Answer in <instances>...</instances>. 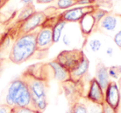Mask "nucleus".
Returning <instances> with one entry per match:
<instances>
[{
    "label": "nucleus",
    "instance_id": "obj_25",
    "mask_svg": "<svg viewBox=\"0 0 121 113\" xmlns=\"http://www.w3.org/2000/svg\"><path fill=\"white\" fill-rule=\"evenodd\" d=\"M96 0H78L76 6H91L95 5Z\"/></svg>",
    "mask_w": 121,
    "mask_h": 113
},
{
    "label": "nucleus",
    "instance_id": "obj_32",
    "mask_svg": "<svg viewBox=\"0 0 121 113\" xmlns=\"http://www.w3.org/2000/svg\"><path fill=\"white\" fill-rule=\"evenodd\" d=\"M118 86H119V92H120V95H121V76H120V78H119V84H118Z\"/></svg>",
    "mask_w": 121,
    "mask_h": 113
},
{
    "label": "nucleus",
    "instance_id": "obj_27",
    "mask_svg": "<svg viewBox=\"0 0 121 113\" xmlns=\"http://www.w3.org/2000/svg\"><path fill=\"white\" fill-rule=\"evenodd\" d=\"M12 107L9 106L7 103L0 105V113H11Z\"/></svg>",
    "mask_w": 121,
    "mask_h": 113
},
{
    "label": "nucleus",
    "instance_id": "obj_28",
    "mask_svg": "<svg viewBox=\"0 0 121 113\" xmlns=\"http://www.w3.org/2000/svg\"><path fill=\"white\" fill-rule=\"evenodd\" d=\"M62 40H63V43L65 44L66 45H70L71 43V40L70 38V36L67 35V34H65L62 37Z\"/></svg>",
    "mask_w": 121,
    "mask_h": 113
},
{
    "label": "nucleus",
    "instance_id": "obj_14",
    "mask_svg": "<svg viewBox=\"0 0 121 113\" xmlns=\"http://www.w3.org/2000/svg\"><path fill=\"white\" fill-rule=\"evenodd\" d=\"M80 25L81 32L84 37H87L92 32H95L96 27V22L92 12L86 14L78 22Z\"/></svg>",
    "mask_w": 121,
    "mask_h": 113
},
{
    "label": "nucleus",
    "instance_id": "obj_16",
    "mask_svg": "<svg viewBox=\"0 0 121 113\" xmlns=\"http://www.w3.org/2000/svg\"><path fill=\"white\" fill-rule=\"evenodd\" d=\"M66 24H67V22H65L62 19H60L59 17V14H58V18H57L56 22L54 24L53 28H52V36H53L54 44L57 43L60 40V37L62 36L63 30H64Z\"/></svg>",
    "mask_w": 121,
    "mask_h": 113
},
{
    "label": "nucleus",
    "instance_id": "obj_12",
    "mask_svg": "<svg viewBox=\"0 0 121 113\" xmlns=\"http://www.w3.org/2000/svg\"><path fill=\"white\" fill-rule=\"evenodd\" d=\"M50 67L51 72H52V78L60 83H65L66 81L71 80L70 76V71L67 69L65 68L63 65L56 61V60L47 63Z\"/></svg>",
    "mask_w": 121,
    "mask_h": 113
},
{
    "label": "nucleus",
    "instance_id": "obj_29",
    "mask_svg": "<svg viewBox=\"0 0 121 113\" xmlns=\"http://www.w3.org/2000/svg\"><path fill=\"white\" fill-rule=\"evenodd\" d=\"M36 2L39 4H49L56 2V0H36Z\"/></svg>",
    "mask_w": 121,
    "mask_h": 113
},
{
    "label": "nucleus",
    "instance_id": "obj_3",
    "mask_svg": "<svg viewBox=\"0 0 121 113\" xmlns=\"http://www.w3.org/2000/svg\"><path fill=\"white\" fill-rule=\"evenodd\" d=\"M6 103L12 108H29L37 111L28 87L21 77L14 79L9 84Z\"/></svg>",
    "mask_w": 121,
    "mask_h": 113
},
{
    "label": "nucleus",
    "instance_id": "obj_22",
    "mask_svg": "<svg viewBox=\"0 0 121 113\" xmlns=\"http://www.w3.org/2000/svg\"><path fill=\"white\" fill-rule=\"evenodd\" d=\"M89 47L91 49V50L92 52H98L99 50L101 49V41L99 40V39H92L89 41Z\"/></svg>",
    "mask_w": 121,
    "mask_h": 113
},
{
    "label": "nucleus",
    "instance_id": "obj_6",
    "mask_svg": "<svg viewBox=\"0 0 121 113\" xmlns=\"http://www.w3.org/2000/svg\"><path fill=\"white\" fill-rule=\"evenodd\" d=\"M119 30H121L120 14L109 12L96 24L95 32L110 35L117 33Z\"/></svg>",
    "mask_w": 121,
    "mask_h": 113
},
{
    "label": "nucleus",
    "instance_id": "obj_10",
    "mask_svg": "<svg viewBox=\"0 0 121 113\" xmlns=\"http://www.w3.org/2000/svg\"><path fill=\"white\" fill-rule=\"evenodd\" d=\"M81 82L75 83V82L69 80L65 83H62V89L64 91L65 96L69 102L70 106H72L76 101H79L81 97V87H80Z\"/></svg>",
    "mask_w": 121,
    "mask_h": 113
},
{
    "label": "nucleus",
    "instance_id": "obj_33",
    "mask_svg": "<svg viewBox=\"0 0 121 113\" xmlns=\"http://www.w3.org/2000/svg\"><path fill=\"white\" fill-rule=\"evenodd\" d=\"M4 6V2H3V0H0V9L2 8Z\"/></svg>",
    "mask_w": 121,
    "mask_h": 113
},
{
    "label": "nucleus",
    "instance_id": "obj_31",
    "mask_svg": "<svg viewBox=\"0 0 121 113\" xmlns=\"http://www.w3.org/2000/svg\"><path fill=\"white\" fill-rule=\"evenodd\" d=\"M113 54H114V49L112 47H108L106 49V55H109V56H112Z\"/></svg>",
    "mask_w": 121,
    "mask_h": 113
},
{
    "label": "nucleus",
    "instance_id": "obj_18",
    "mask_svg": "<svg viewBox=\"0 0 121 113\" xmlns=\"http://www.w3.org/2000/svg\"><path fill=\"white\" fill-rule=\"evenodd\" d=\"M77 1L78 0H56L55 6L53 7L56 8V10L66 11L76 6Z\"/></svg>",
    "mask_w": 121,
    "mask_h": 113
},
{
    "label": "nucleus",
    "instance_id": "obj_20",
    "mask_svg": "<svg viewBox=\"0 0 121 113\" xmlns=\"http://www.w3.org/2000/svg\"><path fill=\"white\" fill-rule=\"evenodd\" d=\"M108 73H109V78L113 79H119L121 76V66L115 65L108 68Z\"/></svg>",
    "mask_w": 121,
    "mask_h": 113
},
{
    "label": "nucleus",
    "instance_id": "obj_15",
    "mask_svg": "<svg viewBox=\"0 0 121 113\" xmlns=\"http://www.w3.org/2000/svg\"><path fill=\"white\" fill-rule=\"evenodd\" d=\"M99 84L101 86L104 91H105L108 84L110 82L109 73H108V68L102 63H99L96 66L95 69V76L94 77Z\"/></svg>",
    "mask_w": 121,
    "mask_h": 113
},
{
    "label": "nucleus",
    "instance_id": "obj_17",
    "mask_svg": "<svg viewBox=\"0 0 121 113\" xmlns=\"http://www.w3.org/2000/svg\"><path fill=\"white\" fill-rule=\"evenodd\" d=\"M35 8H34L33 4H30V5H26L23 6L22 10L19 12L18 15H17V20H16V23L18 24L23 22L27 19H28L32 14L35 12Z\"/></svg>",
    "mask_w": 121,
    "mask_h": 113
},
{
    "label": "nucleus",
    "instance_id": "obj_34",
    "mask_svg": "<svg viewBox=\"0 0 121 113\" xmlns=\"http://www.w3.org/2000/svg\"><path fill=\"white\" fill-rule=\"evenodd\" d=\"M9 1H10V0H3V2H4V5H5V4H7V3L9 2Z\"/></svg>",
    "mask_w": 121,
    "mask_h": 113
},
{
    "label": "nucleus",
    "instance_id": "obj_7",
    "mask_svg": "<svg viewBox=\"0 0 121 113\" xmlns=\"http://www.w3.org/2000/svg\"><path fill=\"white\" fill-rule=\"evenodd\" d=\"M84 55V52L81 50L74 49L60 52L55 60L66 69H67L69 71H71L80 63Z\"/></svg>",
    "mask_w": 121,
    "mask_h": 113
},
{
    "label": "nucleus",
    "instance_id": "obj_23",
    "mask_svg": "<svg viewBox=\"0 0 121 113\" xmlns=\"http://www.w3.org/2000/svg\"><path fill=\"white\" fill-rule=\"evenodd\" d=\"M11 113H43L37 110L29 108H12Z\"/></svg>",
    "mask_w": 121,
    "mask_h": 113
},
{
    "label": "nucleus",
    "instance_id": "obj_11",
    "mask_svg": "<svg viewBox=\"0 0 121 113\" xmlns=\"http://www.w3.org/2000/svg\"><path fill=\"white\" fill-rule=\"evenodd\" d=\"M86 98L98 106H101L104 102V91L95 78L90 80L89 90Z\"/></svg>",
    "mask_w": 121,
    "mask_h": 113
},
{
    "label": "nucleus",
    "instance_id": "obj_2",
    "mask_svg": "<svg viewBox=\"0 0 121 113\" xmlns=\"http://www.w3.org/2000/svg\"><path fill=\"white\" fill-rule=\"evenodd\" d=\"M37 30L15 37L9 55L11 62L16 65H21L37 55Z\"/></svg>",
    "mask_w": 121,
    "mask_h": 113
},
{
    "label": "nucleus",
    "instance_id": "obj_26",
    "mask_svg": "<svg viewBox=\"0 0 121 113\" xmlns=\"http://www.w3.org/2000/svg\"><path fill=\"white\" fill-rule=\"evenodd\" d=\"M114 42L119 48L121 49V30H119L114 36Z\"/></svg>",
    "mask_w": 121,
    "mask_h": 113
},
{
    "label": "nucleus",
    "instance_id": "obj_13",
    "mask_svg": "<svg viewBox=\"0 0 121 113\" xmlns=\"http://www.w3.org/2000/svg\"><path fill=\"white\" fill-rule=\"evenodd\" d=\"M90 67V61L86 55H85L82 60L80 61V63L75 67L73 69L70 71V76L71 80L75 83L81 82V80L84 78V77L87 74L88 70Z\"/></svg>",
    "mask_w": 121,
    "mask_h": 113
},
{
    "label": "nucleus",
    "instance_id": "obj_30",
    "mask_svg": "<svg viewBox=\"0 0 121 113\" xmlns=\"http://www.w3.org/2000/svg\"><path fill=\"white\" fill-rule=\"evenodd\" d=\"M20 3L23 6L26 5H30V4H33V0H20Z\"/></svg>",
    "mask_w": 121,
    "mask_h": 113
},
{
    "label": "nucleus",
    "instance_id": "obj_5",
    "mask_svg": "<svg viewBox=\"0 0 121 113\" xmlns=\"http://www.w3.org/2000/svg\"><path fill=\"white\" fill-rule=\"evenodd\" d=\"M47 18H48V16L47 15L45 11L35 12L28 19L18 24L17 32H16V36L38 30Z\"/></svg>",
    "mask_w": 121,
    "mask_h": 113
},
{
    "label": "nucleus",
    "instance_id": "obj_36",
    "mask_svg": "<svg viewBox=\"0 0 121 113\" xmlns=\"http://www.w3.org/2000/svg\"><path fill=\"white\" fill-rule=\"evenodd\" d=\"M120 16H121V14H120Z\"/></svg>",
    "mask_w": 121,
    "mask_h": 113
},
{
    "label": "nucleus",
    "instance_id": "obj_24",
    "mask_svg": "<svg viewBox=\"0 0 121 113\" xmlns=\"http://www.w3.org/2000/svg\"><path fill=\"white\" fill-rule=\"evenodd\" d=\"M101 107V112L102 113H119V111L113 108L111 106H109L106 101H104L100 106Z\"/></svg>",
    "mask_w": 121,
    "mask_h": 113
},
{
    "label": "nucleus",
    "instance_id": "obj_4",
    "mask_svg": "<svg viewBox=\"0 0 121 113\" xmlns=\"http://www.w3.org/2000/svg\"><path fill=\"white\" fill-rule=\"evenodd\" d=\"M58 18V14L49 17L43 23V25L37 30V54H47L49 49L53 45V36L52 28Z\"/></svg>",
    "mask_w": 121,
    "mask_h": 113
},
{
    "label": "nucleus",
    "instance_id": "obj_19",
    "mask_svg": "<svg viewBox=\"0 0 121 113\" xmlns=\"http://www.w3.org/2000/svg\"><path fill=\"white\" fill-rule=\"evenodd\" d=\"M70 113H88V111L86 105L79 101L71 106Z\"/></svg>",
    "mask_w": 121,
    "mask_h": 113
},
{
    "label": "nucleus",
    "instance_id": "obj_9",
    "mask_svg": "<svg viewBox=\"0 0 121 113\" xmlns=\"http://www.w3.org/2000/svg\"><path fill=\"white\" fill-rule=\"evenodd\" d=\"M104 101L113 108L119 111L121 103V95L118 83L115 81H110L104 91Z\"/></svg>",
    "mask_w": 121,
    "mask_h": 113
},
{
    "label": "nucleus",
    "instance_id": "obj_35",
    "mask_svg": "<svg viewBox=\"0 0 121 113\" xmlns=\"http://www.w3.org/2000/svg\"><path fill=\"white\" fill-rule=\"evenodd\" d=\"M120 111V113H121V103H120V106H119V112Z\"/></svg>",
    "mask_w": 121,
    "mask_h": 113
},
{
    "label": "nucleus",
    "instance_id": "obj_8",
    "mask_svg": "<svg viewBox=\"0 0 121 113\" xmlns=\"http://www.w3.org/2000/svg\"><path fill=\"white\" fill-rule=\"evenodd\" d=\"M96 7H97L96 5L73 7L71 8L64 11L63 12L59 13V17L64 20L67 23H69V22H79L80 20L86 14L89 13V12H92Z\"/></svg>",
    "mask_w": 121,
    "mask_h": 113
},
{
    "label": "nucleus",
    "instance_id": "obj_1",
    "mask_svg": "<svg viewBox=\"0 0 121 113\" xmlns=\"http://www.w3.org/2000/svg\"><path fill=\"white\" fill-rule=\"evenodd\" d=\"M52 74L47 64H37L28 67L21 74L27 83L37 111L43 112L47 107L49 79Z\"/></svg>",
    "mask_w": 121,
    "mask_h": 113
},
{
    "label": "nucleus",
    "instance_id": "obj_21",
    "mask_svg": "<svg viewBox=\"0 0 121 113\" xmlns=\"http://www.w3.org/2000/svg\"><path fill=\"white\" fill-rule=\"evenodd\" d=\"M92 13L95 17V22H96V24H97L98 22L104 17V16H106L108 13H109V12L104 10V9L99 8L96 7L95 8V10L92 12Z\"/></svg>",
    "mask_w": 121,
    "mask_h": 113
}]
</instances>
